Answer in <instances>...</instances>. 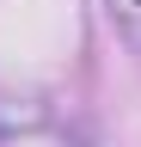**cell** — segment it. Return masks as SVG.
Wrapping results in <instances>:
<instances>
[{
  "label": "cell",
  "mask_w": 141,
  "mask_h": 147,
  "mask_svg": "<svg viewBox=\"0 0 141 147\" xmlns=\"http://www.w3.org/2000/svg\"><path fill=\"white\" fill-rule=\"evenodd\" d=\"M104 18H111V31L141 55V0H104Z\"/></svg>",
  "instance_id": "6da1fadb"
}]
</instances>
